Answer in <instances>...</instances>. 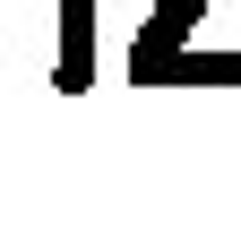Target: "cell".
I'll return each mask as SVG.
<instances>
[{"label": "cell", "instance_id": "6da1fadb", "mask_svg": "<svg viewBox=\"0 0 241 250\" xmlns=\"http://www.w3.org/2000/svg\"><path fill=\"white\" fill-rule=\"evenodd\" d=\"M207 0H155L129 35V86H241V52H198Z\"/></svg>", "mask_w": 241, "mask_h": 250}, {"label": "cell", "instance_id": "7a4b0ae2", "mask_svg": "<svg viewBox=\"0 0 241 250\" xmlns=\"http://www.w3.org/2000/svg\"><path fill=\"white\" fill-rule=\"evenodd\" d=\"M95 86V0H60V52H52V95H86Z\"/></svg>", "mask_w": 241, "mask_h": 250}]
</instances>
